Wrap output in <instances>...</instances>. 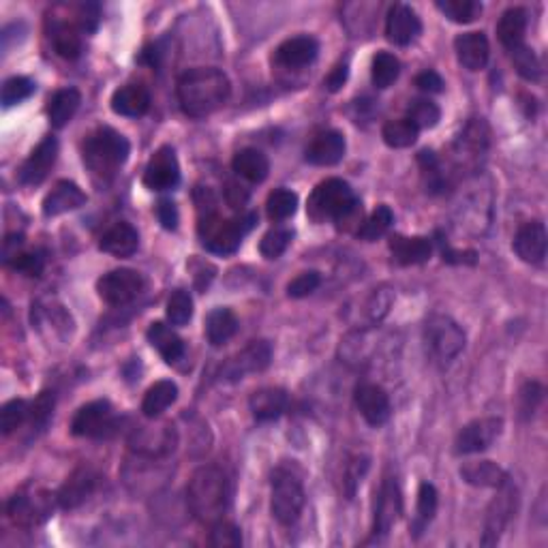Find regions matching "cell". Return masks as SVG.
Here are the masks:
<instances>
[{"label":"cell","instance_id":"obj_1","mask_svg":"<svg viewBox=\"0 0 548 548\" xmlns=\"http://www.w3.org/2000/svg\"><path fill=\"white\" fill-rule=\"evenodd\" d=\"M232 84L215 67H197L182 73L178 79V101L182 112L191 118H206L225 105Z\"/></svg>","mask_w":548,"mask_h":548},{"label":"cell","instance_id":"obj_2","mask_svg":"<svg viewBox=\"0 0 548 548\" xmlns=\"http://www.w3.org/2000/svg\"><path fill=\"white\" fill-rule=\"evenodd\" d=\"M187 504L197 521L219 523L230 506V482L225 471L216 465L199 467L188 480Z\"/></svg>","mask_w":548,"mask_h":548},{"label":"cell","instance_id":"obj_3","mask_svg":"<svg viewBox=\"0 0 548 548\" xmlns=\"http://www.w3.org/2000/svg\"><path fill=\"white\" fill-rule=\"evenodd\" d=\"M360 202L353 188L341 178H328L313 188L306 213L315 223H345L358 215Z\"/></svg>","mask_w":548,"mask_h":548},{"label":"cell","instance_id":"obj_4","mask_svg":"<svg viewBox=\"0 0 548 548\" xmlns=\"http://www.w3.org/2000/svg\"><path fill=\"white\" fill-rule=\"evenodd\" d=\"M131 146L127 137L110 127L96 129L84 142V161L90 171L101 178H110L129 159Z\"/></svg>","mask_w":548,"mask_h":548},{"label":"cell","instance_id":"obj_5","mask_svg":"<svg viewBox=\"0 0 548 548\" xmlns=\"http://www.w3.org/2000/svg\"><path fill=\"white\" fill-rule=\"evenodd\" d=\"M255 223V215L240 216V219H221V216L206 215L199 221V236L204 247L216 255H230L240 247L244 233Z\"/></svg>","mask_w":548,"mask_h":548},{"label":"cell","instance_id":"obj_6","mask_svg":"<svg viewBox=\"0 0 548 548\" xmlns=\"http://www.w3.org/2000/svg\"><path fill=\"white\" fill-rule=\"evenodd\" d=\"M305 507V489L294 471L279 467L272 473L270 512L281 525H294Z\"/></svg>","mask_w":548,"mask_h":548},{"label":"cell","instance_id":"obj_7","mask_svg":"<svg viewBox=\"0 0 548 548\" xmlns=\"http://www.w3.org/2000/svg\"><path fill=\"white\" fill-rule=\"evenodd\" d=\"M425 342L437 362L448 364L465 350V333L452 317L433 315L425 325Z\"/></svg>","mask_w":548,"mask_h":548},{"label":"cell","instance_id":"obj_8","mask_svg":"<svg viewBox=\"0 0 548 548\" xmlns=\"http://www.w3.org/2000/svg\"><path fill=\"white\" fill-rule=\"evenodd\" d=\"M142 289H144V277L137 270H131V268L110 270L96 281L99 296L112 306L129 305L142 294Z\"/></svg>","mask_w":548,"mask_h":548},{"label":"cell","instance_id":"obj_9","mask_svg":"<svg viewBox=\"0 0 548 548\" xmlns=\"http://www.w3.org/2000/svg\"><path fill=\"white\" fill-rule=\"evenodd\" d=\"M272 360V347L268 341H251L242 352L232 356L221 367L223 381H238L249 373H260L268 369Z\"/></svg>","mask_w":548,"mask_h":548},{"label":"cell","instance_id":"obj_10","mask_svg":"<svg viewBox=\"0 0 548 548\" xmlns=\"http://www.w3.org/2000/svg\"><path fill=\"white\" fill-rule=\"evenodd\" d=\"M114 426H116V416L107 401L84 405L71 420V433L76 437H107Z\"/></svg>","mask_w":548,"mask_h":548},{"label":"cell","instance_id":"obj_11","mask_svg":"<svg viewBox=\"0 0 548 548\" xmlns=\"http://www.w3.org/2000/svg\"><path fill=\"white\" fill-rule=\"evenodd\" d=\"M499 493L493 501H490L489 510H487V521H484V538L482 544L484 546H493L499 542L501 534H504V529L507 527V523H510L512 514L516 512V489L512 487L510 482H506L504 487L497 489Z\"/></svg>","mask_w":548,"mask_h":548},{"label":"cell","instance_id":"obj_12","mask_svg":"<svg viewBox=\"0 0 548 548\" xmlns=\"http://www.w3.org/2000/svg\"><path fill=\"white\" fill-rule=\"evenodd\" d=\"M501 428H504L501 418H480L470 422V425L462 426L459 435H456V454L484 452V450H489L490 445L497 442V437L501 435Z\"/></svg>","mask_w":548,"mask_h":548},{"label":"cell","instance_id":"obj_13","mask_svg":"<svg viewBox=\"0 0 548 548\" xmlns=\"http://www.w3.org/2000/svg\"><path fill=\"white\" fill-rule=\"evenodd\" d=\"M180 182V165L174 148L161 146L144 169V185L151 191H171Z\"/></svg>","mask_w":548,"mask_h":548},{"label":"cell","instance_id":"obj_14","mask_svg":"<svg viewBox=\"0 0 548 548\" xmlns=\"http://www.w3.org/2000/svg\"><path fill=\"white\" fill-rule=\"evenodd\" d=\"M422 32V22L418 14L409 7V5L397 3L394 7H390L386 17V37L388 41L394 45H405L414 43L418 39V34Z\"/></svg>","mask_w":548,"mask_h":548},{"label":"cell","instance_id":"obj_15","mask_svg":"<svg viewBox=\"0 0 548 548\" xmlns=\"http://www.w3.org/2000/svg\"><path fill=\"white\" fill-rule=\"evenodd\" d=\"M356 407L360 411L364 420L369 422L370 426H381L386 425L388 418H390V397H388L386 390L377 384H360L356 388Z\"/></svg>","mask_w":548,"mask_h":548},{"label":"cell","instance_id":"obj_16","mask_svg":"<svg viewBox=\"0 0 548 548\" xmlns=\"http://www.w3.org/2000/svg\"><path fill=\"white\" fill-rule=\"evenodd\" d=\"M546 227L542 221H529L518 227L516 236H514V253L521 257L527 264H542L546 257Z\"/></svg>","mask_w":548,"mask_h":548},{"label":"cell","instance_id":"obj_17","mask_svg":"<svg viewBox=\"0 0 548 548\" xmlns=\"http://www.w3.org/2000/svg\"><path fill=\"white\" fill-rule=\"evenodd\" d=\"M56 157H59V142L56 137H45L39 142V146L31 152L24 165L20 169V180L24 185H41L48 178L50 169L54 168Z\"/></svg>","mask_w":548,"mask_h":548},{"label":"cell","instance_id":"obj_18","mask_svg":"<svg viewBox=\"0 0 548 548\" xmlns=\"http://www.w3.org/2000/svg\"><path fill=\"white\" fill-rule=\"evenodd\" d=\"M398 514H401V490L394 480L388 478L379 490V499H377L373 538H384L390 534V529L398 521Z\"/></svg>","mask_w":548,"mask_h":548},{"label":"cell","instance_id":"obj_19","mask_svg":"<svg viewBox=\"0 0 548 548\" xmlns=\"http://www.w3.org/2000/svg\"><path fill=\"white\" fill-rule=\"evenodd\" d=\"M345 137L339 131H322L306 146V161L319 168H330L345 157Z\"/></svg>","mask_w":548,"mask_h":548},{"label":"cell","instance_id":"obj_20","mask_svg":"<svg viewBox=\"0 0 548 548\" xmlns=\"http://www.w3.org/2000/svg\"><path fill=\"white\" fill-rule=\"evenodd\" d=\"M48 37L56 54L65 60H76L82 54V31L76 22L51 17L48 20Z\"/></svg>","mask_w":548,"mask_h":548},{"label":"cell","instance_id":"obj_21","mask_svg":"<svg viewBox=\"0 0 548 548\" xmlns=\"http://www.w3.org/2000/svg\"><path fill=\"white\" fill-rule=\"evenodd\" d=\"M319 43L308 34L291 37L274 51V62L285 68H302L317 59Z\"/></svg>","mask_w":548,"mask_h":548},{"label":"cell","instance_id":"obj_22","mask_svg":"<svg viewBox=\"0 0 548 548\" xmlns=\"http://www.w3.org/2000/svg\"><path fill=\"white\" fill-rule=\"evenodd\" d=\"M456 59L470 71H482L490 56V45L484 32H465L454 39Z\"/></svg>","mask_w":548,"mask_h":548},{"label":"cell","instance_id":"obj_23","mask_svg":"<svg viewBox=\"0 0 548 548\" xmlns=\"http://www.w3.org/2000/svg\"><path fill=\"white\" fill-rule=\"evenodd\" d=\"M131 448L144 456H163L176 448L174 426L165 425L159 428H140L131 437Z\"/></svg>","mask_w":548,"mask_h":548},{"label":"cell","instance_id":"obj_24","mask_svg":"<svg viewBox=\"0 0 548 548\" xmlns=\"http://www.w3.org/2000/svg\"><path fill=\"white\" fill-rule=\"evenodd\" d=\"M86 204V193L79 188L76 182L60 180L56 182L54 188L43 199V215L51 219V216H60L71 210L82 208Z\"/></svg>","mask_w":548,"mask_h":548},{"label":"cell","instance_id":"obj_25","mask_svg":"<svg viewBox=\"0 0 548 548\" xmlns=\"http://www.w3.org/2000/svg\"><path fill=\"white\" fill-rule=\"evenodd\" d=\"M96 473L90 470V467H79L68 476V480L62 484V489L59 490V504L65 510H73V507H79L93 495V490L96 487Z\"/></svg>","mask_w":548,"mask_h":548},{"label":"cell","instance_id":"obj_26","mask_svg":"<svg viewBox=\"0 0 548 548\" xmlns=\"http://www.w3.org/2000/svg\"><path fill=\"white\" fill-rule=\"evenodd\" d=\"M148 107H151V93L142 84L120 86L112 96V110L118 116L140 118L148 112Z\"/></svg>","mask_w":548,"mask_h":548},{"label":"cell","instance_id":"obj_27","mask_svg":"<svg viewBox=\"0 0 548 548\" xmlns=\"http://www.w3.org/2000/svg\"><path fill=\"white\" fill-rule=\"evenodd\" d=\"M288 403L289 397L283 388H261V390L251 394L249 398L251 414L257 422L277 420L288 409Z\"/></svg>","mask_w":548,"mask_h":548},{"label":"cell","instance_id":"obj_28","mask_svg":"<svg viewBox=\"0 0 548 548\" xmlns=\"http://www.w3.org/2000/svg\"><path fill=\"white\" fill-rule=\"evenodd\" d=\"M137 247H140V233L131 223L124 221L112 225L99 240V249L103 253H110L114 257H131Z\"/></svg>","mask_w":548,"mask_h":548},{"label":"cell","instance_id":"obj_29","mask_svg":"<svg viewBox=\"0 0 548 548\" xmlns=\"http://www.w3.org/2000/svg\"><path fill=\"white\" fill-rule=\"evenodd\" d=\"M390 251L394 260H397L401 266H416V264H425V261L431 260L433 244L431 240L422 236H414V238L394 236L390 240Z\"/></svg>","mask_w":548,"mask_h":548},{"label":"cell","instance_id":"obj_30","mask_svg":"<svg viewBox=\"0 0 548 548\" xmlns=\"http://www.w3.org/2000/svg\"><path fill=\"white\" fill-rule=\"evenodd\" d=\"M461 478L465 480L467 484H471V487L480 489H499L504 487L506 482H510L507 473L490 461L467 462V465L461 467Z\"/></svg>","mask_w":548,"mask_h":548},{"label":"cell","instance_id":"obj_31","mask_svg":"<svg viewBox=\"0 0 548 548\" xmlns=\"http://www.w3.org/2000/svg\"><path fill=\"white\" fill-rule=\"evenodd\" d=\"M146 336L148 341H151V345L161 353V358L168 364H176L182 356H185V342H182L180 336L163 322L151 324Z\"/></svg>","mask_w":548,"mask_h":548},{"label":"cell","instance_id":"obj_32","mask_svg":"<svg viewBox=\"0 0 548 548\" xmlns=\"http://www.w3.org/2000/svg\"><path fill=\"white\" fill-rule=\"evenodd\" d=\"M525 32H527V11L521 7H512L504 11L497 24V37L504 48L514 50L525 43Z\"/></svg>","mask_w":548,"mask_h":548},{"label":"cell","instance_id":"obj_33","mask_svg":"<svg viewBox=\"0 0 548 548\" xmlns=\"http://www.w3.org/2000/svg\"><path fill=\"white\" fill-rule=\"evenodd\" d=\"M79 103H82V95L78 88H62L56 90L48 101V118L51 127L62 129L65 124L71 123V118L76 116Z\"/></svg>","mask_w":548,"mask_h":548},{"label":"cell","instance_id":"obj_34","mask_svg":"<svg viewBox=\"0 0 548 548\" xmlns=\"http://www.w3.org/2000/svg\"><path fill=\"white\" fill-rule=\"evenodd\" d=\"M232 168L238 176H242L249 182H264L268 178V171H270V161L261 151L257 148H244V151L236 152L233 157Z\"/></svg>","mask_w":548,"mask_h":548},{"label":"cell","instance_id":"obj_35","mask_svg":"<svg viewBox=\"0 0 548 548\" xmlns=\"http://www.w3.org/2000/svg\"><path fill=\"white\" fill-rule=\"evenodd\" d=\"M11 521L15 525H22V527H31V525H37L41 518L48 516V507L43 506L41 497L34 495H15L14 499L9 501L7 507Z\"/></svg>","mask_w":548,"mask_h":548},{"label":"cell","instance_id":"obj_36","mask_svg":"<svg viewBox=\"0 0 548 548\" xmlns=\"http://www.w3.org/2000/svg\"><path fill=\"white\" fill-rule=\"evenodd\" d=\"M176 398H178V386L169 379H161L148 388L144 401H142V411H144L146 418H159L163 411H168L176 403Z\"/></svg>","mask_w":548,"mask_h":548},{"label":"cell","instance_id":"obj_37","mask_svg":"<svg viewBox=\"0 0 548 548\" xmlns=\"http://www.w3.org/2000/svg\"><path fill=\"white\" fill-rule=\"evenodd\" d=\"M238 333V317L230 308H215L206 319V336L213 347L225 345Z\"/></svg>","mask_w":548,"mask_h":548},{"label":"cell","instance_id":"obj_38","mask_svg":"<svg viewBox=\"0 0 548 548\" xmlns=\"http://www.w3.org/2000/svg\"><path fill=\"white\" fill-rule=\"evenodd\" d=\"M418 133L420 129L407 118L390 120V123H386L384 129H381V137H384V142L390 148L414 146L416 140H418Z\"/></svg>","mask_w":548,"mask_h":548},{"label":"cell","instance_id":"obj_39","mask_svg":"<svg viewBox=\"0 0 548 548\" xmlns=\"http://www.w3.org/2000/svg\"><path fill=\"white\" fill-rule=\"evenodd\" d=\"M398 73H401V62L390 51H379L373 59V68H370V79H373L375 88L384 90L388 86L397 82Z\"/></svg>","mask_w":548,"mask_h":548},{"label":"cell","instance_id":"obj_40","mask_svg":"<svg viewBox=\"0 0 548 548\" xmlns=\"http://www.w3.org/2000/svg\"><path fill=\"white\" fill-rule=\"evenodd\" d=\"M298 208V196L289 188H274L268 196L266 202V213L270 221H285Z\"/></svg>","mask_w":548,"mask_h":548},{"label":"cell","instance_id":"obj_41","mask_svg":"<svg viewBox=\"0 0 548 548\" xmlns=\"http://www.w3.org/2000/svg\"><path fill=\"white\" fill-rule=\"evenodd\" d=\"M435 7L456 24H470L482 14V5L476 0H437Z\"/></svg>","mask_w":548,"mask_h":548},{"label":"cell","instance_id":"obj_42","mask_svg":"<svg viewBox=\"0 0 548 548\" xmlns=\"http://www.w3.org/2000/svg\"><path fill=\"white\" fill-rule=\"evenodd\" d=\"M514 68L518 71V76L523 79H527V82H538L542 78V65L538 60V56H535V51L527 48V45H518V48L510 50Z\"/></svg>","mask_w":548,"mask_h":548},{"label":"cell","instance_id":"obj_43","mask_svg":"<svg viewBox=\"0 0 548 548\" xmlns=\"http://www.w3.org/2000/svg\"><path fill=\"white\" fill-rule=\"evenodd\" d=\"M392 221H394L392 210L388 208V206H377V208L373 210V215H370L369 219L362 223V227L358 230V236L362 240H369V242H373V240L381 238L388 230H390Z\"/></svg>","mask_w":548,"mask_h":548},{"label":"cell","instance_id":"obj_44","mask_svg":"<svg viewBox=\"0 0 548 548\" xmlns=\"http://www.w3.org/2000/svg\"><path fill=\"white\" fill-rule=\"evenodd\" d=\"M26 420H31V403H26L24 398H14V401L5 403L3 411H0V428H3L5 435H11Z\"/></svg>","mask_w":548,"mask_h":548},{"label":"cell","instance_id":"obj_45","mask_svg":"<svg viewBox=\"0 0 548 548\" xmlns=\"http://www.w3.org/2000/svg\"><path fill=\"white\" fill-rule=\"evenodd\" d=\"M168 319L171 325H187L193 317V298L187 289H176L168 300Z\"/></svg>","mask_w":548,"mask_h":548},{"label":"cell","instance_id":"obj_46","mask_svg":"<svg viewBox=\"0 0 548 548\" xmlns=\"http://www.w3.org/2000/svg\"><path fill=\"white\" fill-rule=\"evenodd\" d=\"M439 118H442V112H439L437 103L428 99L414 101L407 110V120H411L418 129H433L439 123Z\"/></svg>","mask_w":548,"mask_h":548},{"label":"cell","instance_id":"obj_47","mask_svg":"<svg viewBox=\"0 0 548 548\" xmlns=\"http://www.w3.org/2000/svg\"><path fill=\"white\" fill-rule=\"evenodd\" d=\"M437 490L433 484L428 482H422L420 489H418V531L416 534H420L422 527H426L428 523L435 518V512H437Z\"/></svg>","mask_w":548,"mask_h":548},{"label":"cell","instance_id":"obj_48","mask_svg":"<svg viewBox=\"0 0 548 548\" xmlns=\"http://www.w3.org/2000/svg\"><path fill=\"white\" fill-rule=\"evenodd\" d=\"M34 93V84L28 78H9L0 90V101L5 107L17 105V103L26 101Z\"/></svg>","mask_w":548,"mask_h":548},{"label":"cell","instance_id":"obj_49","mask_svg":"<svg viewBox=\"0 0 548 548\" xmlns=\"http://www.w3.org/2000/svg\"><path fill=\"white\" fill-rule=\"evenodd\" d=\"M291 242V232L281 230V227H274L261 238L260 242V253L266 257V260H279L285 251H288Z\"/></svg>","mask_w":548,"mask_h":548},{"label":"cell","instance_id":"obj_50","mask_svg":"<svg viewBox=\"0 0 548 548\" xmlns=\"http://www.w3.org/2000/svg\"><path fill=\"white\" fill-rule=\"evenodd\" d=\"M7 266H11L17 272L26 274V277H41L45 268V257L43 253H39V251H20Z\"/></svg>","mask_w":548,"mask_h":548},{"label":"cell","instance_id":"obj_51","mask_svg":"<svg viewBox=\"0 0 548 548\" xmlns=\"http://www.w3.org/2000/svg\"><path fill=\"white\" fill-rule=\"evenodd\" d=\"M210 544L216 548H238L242 544V535H240L236 525L219 521L213 525V531H210Z\"/></svg>","mask_w":548,"mask_h":548},{"label":"cell","instance_id":"obj_52","mask_svg":"<svg viewBox=\"0 0 548 548\" xmlns=\"http://www.w3.org/2000/svg\"><path fill=\"white\" fill-rule=\"evenodd\" d=\"M319 285H322V274L315 270L302 272L294 279V281H289L288 296L289 298H306V296H311Z\"/></svg>","mask_w":548,"mask_h":548},{"label":"cell","instance_id":"obj_53","mask_svg":"<svg viewBox=\"0 0 548 548\" xmlns=\"http://www.w3.org/2000/svg\"><path fill=\"white\" fill-rule=\"evenodd\" d=\"M542 397H544V390H542V386L535 384V381L523 386L521 394H518V403H521L523 418H531V416H534V411L538 409Z\"/></svg>","mask_w":548,"mask_h":548},{"label":"cell","instance_id":"obj_54","mask_svg":"<svg viewBox=\"0 0 548 548\" xmlns=\"http://www.w3.org/2000/svg\"><path fill=\"white\" fill-rule=\"evenodd\" d=\"M101 20V7L96 3H82L78 7L76 14V24L79 26L82 32H93L99 26Z\"/></svg>","mask_w":548,"mask_h":548},{"label":"cell","instance_id":"obj_55","mask_svg":"<svg viewBox=\"0 0 548 548\" xmlns=\"http://www.w3.org/2000/svg\"><path fill=\"white\" fill-rule=\"evenodd\" d=\"M369 470V459H364V456H356L350 465H347V471H345V489H347V497L356 495V489L358 484L362 482L364 473H367Z\"/></svg>","mask_w":548,"mask_h":548},{"label":"cell","instance_id":"obj_56","mask_svg":"<svg viewBox=\"0 0 548 548\" xmlns=\"http://www.w3.org/2000/svg\"><path fill=\"white\" fill-rule=\"evenodd\" d=\"M51 411H54V394L43 392L37 401L31 403V422L32 426H45L48 425Z\"/></svg>","mask_w":548,"mask_h":548},{"label":"cell","instance_id":"obj_57","mask_svg":"<svg viewBox=\"0 0 548 548\" xmlns=\"http://www.w3.org/2000/svg\"><path fill=\"white\" fill-rule=\"evenodd\" d=\"M157 216L165 230H176V225H178V208H176V204L171 199H161L159 202Z\"/></svg>","mask_w":548,"mask_h":548},{"label":"cell","instance_id":"obj_58","mask_svg":"<svg viewBox=\"0 0 548 548\" xmlns=\"http://www.w3.org/2000/svg\"><path fill=\"white\" fill-rule=\"evenodd\" d=\"M416 86L425 93H442L445 84L437 71H422L420 76H416Z\"/></svg>","mask_w":548,"mask_h":548},{"label":"cell","instance_id":"obj_59","mask_svg":"<svg viewBox=\"0 0 548 548\" xmlns=\"http://www.w3.org/2000/svg\"><path fill=\"white\" fill-rule=\"evenodd\" d=\"M225 199L232 208H242V206L249 202V191L242 185H238V182L230 180L225 188Z\"/></svg>","mask_w":548,"mask_h":548},{"label":"cell","instance_id":"obj_60","mask_svg":"<svg viewBox=\"0 0 548 548\" xmlns=\"http://www.w3.org/2000/svg\"><path fill=\"white\" fill-rule=\"evenodd\" d=\"M347 79V62H341V65H336L333 71H330V76L325 78V86H328L330 93H336V90H341V86L345 84Z\"/></svg>","mask_w":548,"mask_h":548},{"label":"cell","instance_id":"obj_61","mask_svg":"<svg viewBox=\"0 0 548 548\" xmlns=\"http://www.w3.org/2000/svg\"><path fill=\"white\" fill-rule=\"evenodd\" d=\"M22 247H24V236H17V233H14V236H7V240H5L3 244V261L5 264H9L14 257L20 253Z\"/></svg>","mask_w":548,"mask_h":548}]
</instances>
